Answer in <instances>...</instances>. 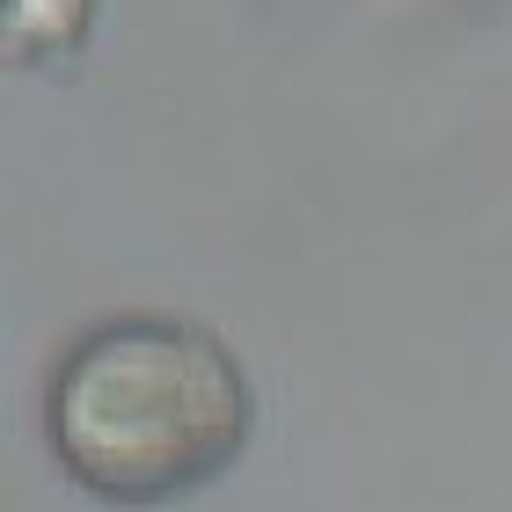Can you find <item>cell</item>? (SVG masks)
I'll list each match as a JSON object with an SVG mask.
<instances>
[{"mask_svg": "<svg viewBox=\"0 0 512 512\" xmlns=\"http://www.w3.org/2000/svg\"><path fill=\"white\" fill-rule=\"evenodd\" d=\"M52 439L81 491L169 505L213 483L249 439V381L220 337L169 315H118L59 366Z\"/></svg>", "mask_w": 512, "mask_h": 512, "instance_id": "6da1fadb", "label": "cell"}]
</instances>
